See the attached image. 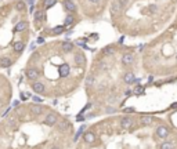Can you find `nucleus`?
<instances>
[{
  "mask_svg": "<svg viewBox=\"0 0 177 149\" xmlns=\"http://www.w3.org/2000/svg\"><path fill=\"white\" fill-rule=\"evenodd\" d=\"M156 135L161 137V138H166V137L169 135V128L165 127V126H159V127L156 128Z\"/></svg>",
  "mask_w": 177,
  "mask_h": 149,
  "instance_id": "1",
  "label": "nucleus"
},
{
  "mask_svg": "<svg viewBox=\"0 0 177 149\" xmlns=\"http://www.w3.org/2000/svg\"><path fill=\"white\" fill-rule=\"evenodd\" d=\"M55 122H57V115H55V113H48L46 118H44V123H46L47 126L55 124Z\"/></svg>",
  "mask_w": 177,
  "mask_h": 149,
  "instance_id": "2",
  "label": "nucleus"
},
{
  "mask_svg": "<svg viewBox=\"0 0 177 149\" xmlns=\"http://www.w3.org/2000/svg\"><path fill=\"white\" fill-rule=\"evenodd\" d=\"M32 90H33L35 93L42 94V93H44V84L40 83V82H35V83L32 84Z\"/></svg>",
  "mask_w": 177,
  "mask_h": 149,
  "instance_id": "3",
  "label": "nucleus"
},
{
  "mask_svg": "<svg viewBox=\"0 0 177 149\" xmlns=\"http://www.w3.org/2000/svg\"><path fill=\"white\" fill-rule=\"evenodd\" d=\"M120 10H122V6H120L119 0L114 1V3H112V6H111V14H112V15H115V14H118Z\"/></svg>",
  "mask_w": 177,
  "mask_h": 149,
  "instance_id": "4",
  "label": "nucleus"
},
{
  "mask_svg": "<svg viewBox=\"0 0 177 149\" xmlns=\"http://www.w3.org/2000/svg\"><path fill=\"white\" fill-rule=\"evenodd\" d=\"M133 61H134V57H133V54H129V53H126V54L122 55V62H123L125 65H130Z\"/></svg>",
  "mask_w": 177,
  "mask_h": 149,
  "instance_id": "5",
  "label": "nucleus"
},
{
  "mask_svg": "<svg viewBox=\"0 0 177 149\" xmlns=\"http://www.w3.org/2000/svg\"><path fill=\"white\" fill-rule=\"evenodd\" d=\"M26 78L29 79V80H36L39 78V73L36 69H28L26 71Z\"/></svg>",
  "mask_w": 177,
  "mask_h": 149,
  "instance_id": "6",
  "label": "nucleus"
},
{
  "mask_svg": "<svg viewBox=\"0 0 177 149\" xmlns=\"http://www.w3.org/2000/svg\"><path fill=\"white\" fill-rule=\"evenodd\" d=\"M131 124H133V120H131L130 118H123L122 119V122H120L122 128H130Z\"/></svg>",
  "mask_w": 177,
  "mask_h": 149,
  "instance_id": "7",
  "label": "nucleus"
},
{
  "mask_svg": "<svg viewBox=\"0 0 177 149\" xmlns=\"http://www.w3.org/2000/svg\"><path fill=\"white\" fill-rule=\"evenodd\" d=\"M73 59H75V62H76V63H80V65H83V63L86 62L85 55L82 54V53H77V54H75V57H73Z\"/></svg>",
  "mask_w": 177,
  "mask_h": 149,
  "instance_id": "8",
  "label": "nucleus"
},
{
  "mask_svg": "<svg viewBox=\"0 0 177 149\" xmlns=\"http://www.w3.org/2000/svg\"><path fill=\"white\" fill-rule=\"evenodd\" d=\"M123 80L127 83V84H130V83H133L134 80H136V78H134V75L131 73V72H127L126 75H125V78H123Z\"/></svg>",
  "mask_w": 177,
  "mask_h": 149,
  "instance_id": "9",
  "label": "nucleus"
},
{
  "mask_svg": "<svg viewBox=\"0 0 177 149\" xmlns=\"http://www.w3.org/2000/svg\"><path fill=\"white\" fill-rule=\"evenodd\" d=\"M31 110L35 115H40V113H43V106H40V105H32Z\"/></svg>",
  "mask_w": 177,
  "mask_h": 149,
  "instance_id": "10",
  "label": "nucleus"
},
{
  "mask_svg": "<svg viewBox=\"0 0 177 149\" xmlns=\"http://www.w3.org/2000/svg\"><path fill=\"white\" fill-rule=\"evenodd\" d=\"M11 59L10 58H3V59H0V66L1 68H8V66H11Z\"/></svg>",
  "mask_w": 177,
  "mask_h": 149,
  "instance_id": "11",
  "label": "nucleus"
},
{
  "mask_svg": "<svg viewBox=\"0 0 177 149\" xmlns=\"http://www.w3.org/2000/svg\"><path fill=\"white\" fill-rule=\"evenodd\" d=\"M83 138H85V141L89 142V144L94 142V140H96V137H94V134L93 133H86L85 135H83Z\"/></svg>",
  "mask_w": 177,
  "mask_h": 149,
  "instance_id": "12",
  "label": "nucleus"
},
{
  "mask_svg": "<svg viewBox=\"0 0 177 149\" xmlns=\"http://www.w3.org/2000/svg\"><path fill=\"white\" fill-rule=\"evenodd\" d=\"M7 123L11 126L13 128H15L17 126H18V122H17V118H15V116H10V118H7Z\"/></svg>",
  "mask_w": 177,
  "mask_h": 149,
  "instance_id": "13",
  "label": "nucleus"
},
{
  "mask_svg": "<svg viewBox=\"0 0 177 149\" xmlns=\"http://www.w3.org/2000/svg\"><path fill=\"white\" fill-rule=\"evenodd\" d=\"M24 41H15L14 43V51H17V53H21L24 50Z\"/></svg>",
  "mask_w": 177,
  "mask_h": 149,
  "instance_id": "14",
  "label": "nucleus"
},
{
  "mask_svg": "<svg viewBox=\"0 0 177 149\" xmlns=\"http://www.w3.org/2000/svg\"><path fill=\"white\" fill-rule=\"evenodd\" d=\"M62 50L64 51H72L73 50V44L71 41H64L62 43Z\"/></svg>",
  "mask_w": 177,
  "mask_h": 149,
  "instance_id": "15",
  "label": "nucleus"
},
{
  "mask_svg": "<svg viewBox=\"0 0 177 149\" xmlns=\"http://www.w3.org/2000/svg\"><path fill=\"white\" fill-rule=\"evenodd\" d=\"M28 28V22H20V24H17V26H15V31L17 32H22V31H25Z\"/></svg>",
  "mask_w": 177,
  "mask_h": 149,
  "instance_id": "16",
  "label": "nucleus"
},
{
  "mask_svg": "<svg viewBox=\"0 0 177 149\" xmlns=\"http://www.w3.org/2000/svg\"><path fill=\"white\" fill-rule=\"evenodd\" d=\"M141 123L144 126H149L152 123V118H151V116H143V118H141Z\"/></svg>",
  "mask_w": 177,
  "mask_h": 149,
  "instance_id": "17",
  "label": "nucleus"
},
{
  "mask_svg": "<svg viewBox=\"0 0 177 149\" xmlns=\"http://www.w3.org/2000/svg\"><path fill=\"white\" fill-rule=\"evenodd\" d=\"M65 7L67 10H69V11H75L76 8H75V4L71 1V0H65Z\"/></svg>",
  "mask_w": 177,
  "mask_h": 149,
  "instance_id": "18",
  "label": "nucleus"
},
{
  "mask_svg": "<svg viewBox=\"0 0 177 149\" xmlns=\"http://www.w3.org/2000/svg\"><path fill=\"white\" fill-rule=\"evenodd\" d=\"M162 149H173L174 148V145L173 144H170V142H165V144H162L161 145Z\"/></svg>",
  "mask_w": 177,
  "mask_h": 149,
  "instance_id": "19",
  "label": "nucleus"
},
{
  "mask_svg": "<svg viewBox=\"0 0 177 149\" xmlns=\"http://www.w3.org/2000/svg\"><path fill=\"white\" fill-rule=\"evenodd\" d=\"M43 4H44V7H51L55 4V0H44Z\"/></svg>",
  "mask_w": 177,
  "mask_h": 149,
  "instance_id": "20",
  "label": "nucleus"
},
{
  "mask_svg": "<svg viewBox=\"0 0 177 149\" xmlns=\"http://www.w3.org/2000/svg\"><path fill=\"white\" fill-rule=\"evenodd\" d=\"M143 93H144V88H143L141 86H137L136 88H134V94L136 95H140V94H143Z\"/></svg>",
  "mask_w": 177,
  "mask_h": 149,
  "instance_id": "21",
  "label": "nucleus"
},
{
  "mask_svg": "<svg viewBox=\"0 0 177 149\" xmlns=\"http://www.w3.org/2000/svg\"><path fill=\"white\" fill-rule=\"evenodd\" d=\"M73 22V17L72 15H68L67 18H65V26H68V25H71Z\"/></svg>",
  "mask_w": 177,
  "mask_h": 149,
  "instance_id": "22",
  "label": "nucleus"
},
{
  "mask_svg": "<svg viewBox=\"0 0 177 149\" xmlns=\"http://www.w3.org/2000/svg\"><path fill=\"white\" fill-rule=\"evenodd\" d=\"M35 18H36V19H38V21H40V19H42V18H43V13H42V11H36V13H35Z\"/></svg>",
  "mask_w": 177,
  "mask_h": 149,
  "instance_id": "23",
  "label": "nucleus"
},
{
  "mask_svg": "<svg viewBox=\"0 0 177 149\" xmlns=\"http://www.w3.org/2000/svg\"><path fill=\"white\" fill-rule=\"evenodd\" d=\"M62 32H64V28H62V26H58V28L54 29V33H55V35H60V33H62Z\"/></svg>",
  "mask_w": 177,
  "mask_h": 149,
  "instance_id": "24",
  "label": "nucleus"
},
{
  "mask_svg": "<svg viewBox=\"0 0 177 149\" xmlns=\"http://www.w3.org/2000/svg\"><path fill=\"white\" fill-rule=\"evenodd\" d=\"M119 3H120L122 7H126V6L129 4V0H119Z\"/></svg>",
  "mask_w": 177,
  "mask_h": 149,
  "instance_id": "25",
  "label": "nucleus"
},
{
  "mask_svg": "<svg viewBox=\"0 0 177 149\" xmlns=\"http://www.w3.org/2000/svg\"><path fill=\"white\" fill-rule=\"evenodd\" d=\"M93 82H94V76L90 75V76L87 78V84H93Z\"/></svg>",
  "mask_w": 177,
  "mask_h": 149,
  "instance_id": "26",
  "label": "nucleus"
},
{
  "mask_svg": "<svg viewBox=\"0 0 177 149\" xmlns=\"http://www.w3.org/2000/svg\"><path fill=\"white\" fill-rule=\"evenodd\" d=\"M24 7H25V4H24V3H21V1H20V3H17V10H22Z\"/></svg>",
  "mask_w": 177,
  "mask_h": 149,
  "instance_id": "27",
  "label": "nucleus"
},
{
  "mask_svg": "<svg viewBox=\"0 0 177 149\" xmlns=\"http://www.w3.org/2000/svg\"><path fill=\"white\" fill-rule=\"evenodd\" d=\"M104 53H105V54H107V55L112 54V48H109V47H108V48H105V50H104Z\"/></svg>",
  "mask_w": 177,
  "mask_h": 149,
  "instance_id": "28",
  "label": "nucleus"
},
{
  "mask_svg": "<svg viewBox=\"0 0 177 149\" xmlns=\"http://www.w3.org/2000/svg\"><path fill=\"white\" fill-rule=\"evenodd\" d=\"M60 127H61V128H65V127H67V123H65V122H61V123H60Z\"/></svg>",
  "mask_w": 177,
  "mask_h": 149,
  "instance_id": "29",
  "label": "nucleus"
},
{
  "mask_svg": "<svg viewBox=\"0 0 177 149\" xmlns=\"http://www.w3.org/2000/svg\"><path fill=\"white\" fill-rule=\"evenodd\" d=\"M43 41H44V39H43V37H39V40H38V43H43Z\"/></svg>",
  "mask_w": 177,
  "mask_h": 149,
  "instance_id": "30",
  "label": "nucleus"
},
{
  "mask_svg": "<svg viewBox=\"0 0 177 149\" xmlns=\"http://www.w3.org/2000/svg\"><path fill=\"white\" fill-rule=\"evenodd\" d=\"M90 1H92V3H98L100 0H90Z\"/></svg>",
  "mask_w": 177,
  "mask_h": 149,
  "instance_id": "31",
  "label": "nucleus"
},
{
  "mask_svg": "<svg viewBox=\"0 0 177 149\" xmlns=\"http://www.w3.org/2000/svg\"><path fill=\"white\" fill-rule=\"evenodd\" d=\"M176 61H177V55H176Z\"/></svg>",
  "mask_w": 177,
  "mask_h": 149,
  "instance_id": "32",
  "label": "nucleus"
}]
</instances>
